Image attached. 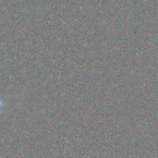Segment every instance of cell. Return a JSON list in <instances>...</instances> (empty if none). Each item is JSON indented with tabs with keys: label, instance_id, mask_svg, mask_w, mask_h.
I'll return each mask as SVG.
<instances>
[{
	"label": "cell",
	"instance_id": "6da1fadb",
	"mask_svg": "<svg viewBox=\"0 0 158 158\" xmlns=\"http://www.w3.org/2000/svg\"><path fill=\"white\" fill-rule=\"evenodd\" d=\"M3 107H4V102H3V100L1 99V97H0V112L2 111Z\"/></svg>",
	"mask_w": 158,
	"mask_h": 158
}]
</instances>
